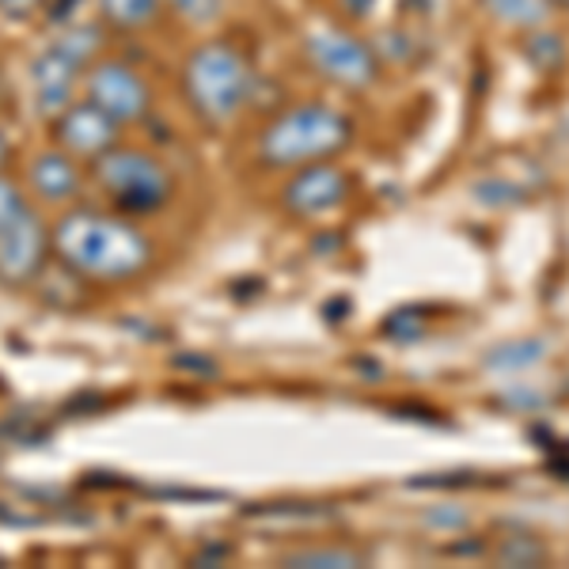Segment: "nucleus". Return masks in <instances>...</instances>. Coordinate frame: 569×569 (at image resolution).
<instances>
[{"instance_id": "f3484780", "label": "nucleus", "mask_w": 569, "mask_h": 569, "mask_svg": "<svg viewBox=\"0 0 569 569\" xmlns=\"http://www.w3.org/2000/svg\"><path fill=\"white\" fill-rule=\"evenodd\" d=\"M482 8L512 27H539L547 20V0H482Z\"/></svg>"}, {"instance_id": "c85d7f7f", "label": "nucleus", "mask_w": 569, "mask_h": 569, "mask_svg": "<svg viewBox=\"0 0 569 569\" xmlns=\"http://www.w3.org/2000/svg\"><path fill=\"white\" fill-rule=\"evenodd\" d=\"M4 163H8V137L0 133V168H4Z\"/></svg>"}, {"instance_id": "393cba45", "label": "nucleus", "mask_w": 569, "mask_h": 569, "mask_svg": "<svg viewBox=\"0 0 569 569\" xmlns=\"http://www.w3.org/2000/svg\"><path fill=\"white\" fill-rule=\"evenodd\" d=\"M426 525H437V528H463L467 525V512L463 509H433L426 512Z\"/></svg>"}, {"instance_id": "7ed1b4c3", "label": "nucleus", "mask_w": 569, "mask_h": 569, "mask_svg": "<svg viewBox=\"0 0 569 569\" xmlns=\"http://www.w3.org/2000/svg\"><path fill=\"white\" fill-rule=\"evenodd\" d=\"M353 126L346 114L319 103L292 107L278 122H270L259 137V156L270 168H305L323 156H335L350 144Z\"/></svg>"}, {"instance_id": "2eb2a0df", "label": "nucleus", "mask_w": 569, "mask_h": 569, "mask_svg": "<svg viewBox=\"0 0 569 569\" xmlns=\"http://www.w3.org/2000/svg\"><path fill=\"white\" fill-rule=\"evenodd\" d=\"M281 566H289V569H353V566H365V555L346 550V547L292 550V555L281 558Z\"/></svg>"}, {"instance_id": "39448f33", "label": "nucleus", "mask_w": 569, "mask_h": 569, "mask_svg": "<svg viewBox=\"0 0 569 569\" xmlns=\"http://www.w3.org/2000/svg\"><path fill=\"white\" fill-rule=\"evenodd\" d=\"M84 88L91 103L114 118L118 126L141 122L152 107V91L144 84V77L126 61H96L84 77Z\"/></svg>"}, {"instance_id": "0eeeda50", "label": "nucleus", "mask_w": 569, "mask_h": 569, "mask_svg": "<svg viewBox=\"0 0 569 569\" xmlns=\"http://www.w3.org/2000/svg\"><path fill=\"white\" fill-rule=\"evenodd\" d=\"M46 251H50V232H46L42 217L27 206L23 213L0 224V281L31 284L42 273Z\"/></svg>"}, {"instance_id": "4468645a", "label": "nucleus", "mask_w": 569, "mask_h": 569, "mask_svg": "<svg viewBox=\"0 0 569 569\" xmlns=\"http://www.w3.org/2000/svg\"><path fill=\"white\" fill-rule=\"evenodd\" d=\"M99 12L118 31H141L156 20L160 0H99Z\"/></svg>"}, {"instance_id": "2f4dec72", "label": "nucleus", "mask_w": 569, "mask_h": 569, "mask_svg": "<svg viewBox=\"0 0 569 569\" xmlns=\"http://www.w3.org/2000/svg\"><path fill=\"white\" fill-rule=\"evenodd\" d=\"M566 388H569V383H566Z\"/></svg>"}, {"instance_id": "aec40b11", "label": "nucleus", "mask_w": 569, "mask_h": 569, "mask_svg": "<svg viewBox=\"0 0 569 569\" xmlns=\"http://www.w3.org/2000/svg\"><path fill=\"white\" fill-rule=\"evenodd\" d=\"M383 335L395 338V342H418V338L426 335V311H421V308H399L395 316H388Z\"/></svg>"}, {"instance_id": "6e6552de", "label": "nucleus", "mask_w": 569, "mask_h": 569, "mask_svg": "<svg viewBox=\"0 0 569 569\" xmlns=\"http://www.w3.org/2000/svg\"><path fill=\"white\" fill-rule=\"evenodd\" d=\"M58 141L69 156L80 160H99L110 149H118V122L103 114L91 99L84 103H69L58 114Z\"/></svg>"}, {"instance_id": "f03ea898", "label": "nucleus", "mask_w": 569, "mask_h": 569, "mask_svg": "<svg viewBox=\"0 0 569 569\" xmlns=\"http://www.w3.org/2000/svg\"><path fill=\"white\" fill-rule=\"evenodd\" d=\"M182 88H187L190 107L198 110L206 122L224 126L232 122L251 99L254 77L251 66L243 61L240 50L228 42H206L182 66Z\"/></svg>"}, {"instance_id": "cd10ccee", "label": "nucleus", "mask_w": 569, "mask_h": 569, "mask_svg": "<svg viewBox=\"0 0 569 569\" xmlns=\"http://www.w3.org/2000/svg\"><path fill=\"white\" fill-rule=\"evenodd\" d=\"M342 4H346V8H350V12H353V16H369V12H372V4H376V0H342Z\"/></svg>"}, {"instance_id": "f8f14e48", "label": "nucleus", "mask_w": 569, "mask_h": 569, "mask_svg": "<svg viewBox=\"0 0 569 569\" xmlns=\"http://www.w3.org/2000/svg\"><path fill=\"white\" fill-rule=\"evenodd\" d=\"M99 46H103V34H99V27H88V23H61V34L53 39V50L61 53V58H69L77 69L91 66V58L99 53Z\"/></svg>"}, {"instance_id": "a878e982", "label": "nucleus", "mask_w": 569, "mask_h": 569, "mask_svg": "<svg viewBox=\"0 0 569 569\" xmlns=\"http://www.w3.org/2000/svg\"><path fill=\"white\" fill-rule=\"evenodd\" d=\"M39 4L42 0H0V12L12 16V20H20V16H31Z\"/></svg>"}, {"instance_id": "4be33fe9", "label": "nucleus", "mask_w": 569, "mask_h": 569, "mask_svg": "<svg viewBox=\"0 0 569 569\" xmlns=\"http://www.w3.org/2000/svg\"><path fill=\"white\" fill-rule=\"evenodd\" d=\"M23 209H27V198H23L20 182L0 176V224H4V220H12L16 213H23Z\"/></svg>"}, {"instance_id": "bb28decb", "label": "nucleus", "mask_w": 569, "mask_h": 569, "mask_svg": "<svg viewBox=\"0 0 569 569\" xmlns=\"http://www.w3.org/2000/svg\"><path fill=\"white\" fill-rule=\"evenodd\" d=\"M547 467H550V475H558V479L569 482V456H555V460H550Z\"/></svg>"}, {"instance_id": "423d86ee", "label": "nucleus", "mask_w": 569, "mask_h": 569, "mask_svg": "<svg viewBox=\"0 0 569 569\" xmlns=\"http://www.w3.org/2000/svg\"><path fill=\"white\" fill-rule=\"evenodd\" d=\"M308 53L319 66V72H327L330 80L346 88H369L380 72L372 46L353 39L350 31H338V27H319L308 34Z\"/></svg>"}, {"instance_id": "c756f323", "label": "nucleus", "mask_w": 569, "mask_h": 569, "mask_svg": "<svg viewBox=\"0 0 569 569\" xmlns=\"http://www.w3.org/2000/svg\"><path fill=\"white\" fill-rule=\"evenodd\" d=\"M562 130H566V137H569V110H566V118H562Z\"/></svg>"}, {"instance_id": "ddd939ff", "label": "nucleus", "mask_w": 569, "mask_h": 569, "mask_svg": "<svg viewBox=\"0 0 569 569\" xmlns=\"http://www.w3.org/2000/svg\"><path fill=\"white\" fill-rule=\"evenodd\" d=\"M547 357L543 338H517V342H501L498 350L486 357L490 372H525L531 365H539Z\"/></svg>"}, {"instance_id": "9d476101", "label": "nucleus", "mask_w": 569, "mask_h": 569, "mask_svg": "<svg viewBox=\"0 0 569 569\" xmlns=\"http://www.w3.org/2000/svg\"><path fill=\"white\" fill-rule=\"evenodd\" d=\"M77 77H80V69L72 66L69 58H61L53 46L31 61V96L46 118H58L61 110L72 103V96H77Z\"/></svg>"}, {"instance_id": "9b49d317", "label": "nucleus", "mask_w": 569, "mask_h": 569, "mask_svg": "<svg viewBox=\"0 0 569 569\" xmlns=\"http://www.w3.org/2000/svg\"><path fill=\"white\" fill-rule=\"evenodd\" d=\"M31 187H34V194L46 201H72L80 190L77 156H69L66 149L39 152L31 160Z\"/></svg>"}, {"instance_id": "a211bd4d", "label": "nucleus", "mask_w": 569, "mask_h": 569, "mask_svg": "<svg viewBox=\"0 0 569 569\" xmlns=\"http://www.w3.org/2000/svg\"><path fill=\"white\" fill-rule=\"evenodd\" d=\"M525 58L536 66L539 72H558L566 66V42L558 39L555 31H536L525 42Z\"/></svg>"}, {"instance_id": "412c9836", "label": "nucleus", "mask_w": 569, "mask_h": 569, "mask_svg": "<svg viewBox=\"0 0 569 569\" xmlns=\"http://www.w3.org/2000/svg\"><path fill=\"white\" fill-rule=\"evenodd\" d=\"M171 8L182 16V20L190 23H209L220 16V8H224V0H168Z\"/></svg>"}, {"instance_id": "dca6fc26", "label": "nucleus", "mask_w": 569, "mask_h": 569, "mask_svg": "<svg viewBox=\"0 0 569 569\" xmlns=\"http://www.w3.org/2000/svg\"><path fill=\"white\" fill-rule=\"evenodd\" d=\"M493 558H498V566H509V569H536L547 562V547L539 543L536 536L520 531V536H505Z\"/></svg>"}, {"instance_id": "6ab92c4d", "label": "nucleus", "mask_w": 569, "mask_h": 569, "mask_svg": "<svg viewBox=\"0 0 569 569\" xmlns=\"http://www.w3.org/2000/svg\"><path fill=\"white\" fill-rule=\"evenodd\" d=\"M475 201H482V206H517V201H525V190L517 187V182H509V179H482V182H475Z\"/></svg>"}, {"instance_id": "b1692460", "label": "nucleus", "mask_w": 569, "mask_h": 569, "mask_svg": "<svg viewBox=\"0 0 569 569\" xmlns=\"http://www.w3.org/2000/svg\"><path fill=\"white\" fill-rule=\"evenodd\" d=\"M471 471H445V475H426V479H410V486H429V490H452V486H471Z\"/></svg>"}, {"instance_id": "5701e85b", "label": "nucleus", "mask_w": 569, "mask_h": 569, "mask_svg": "<svg viewBox=\"0 0 569 569\" xmlns=\"http://www.w3.org/2000/svg\"><path fill=\"white\" fill-rule=\"evenodd\" d=\"M501 402H505V407H512V410H539V407H547V395L531 391V388H525V383H517V388H509L501 395Z\"/></svg>"}, {"instance_id": "f257e3e1", "label": "nucleus", "mask_w": 569, "mask_h": 569, "mask_svg": "<svg viewBox=\"0 0 569 569\" xmlns=\"http://www.w3.org/2000/svg\"><path fill=\"white\" fill-rule=\"evenodd\" d=\"M50 247L66 270L84 281L122 284L141 278L152 266V243L133 220L99 213V209H72L50 228Z\"/></svg>"}, {"instance_id": "20e7f679", "label": "nucleus", "mask_w": 569, "mask_h": 569, "mask_svg": "<svg viewBox=\"0 0 569 569\" xmlns=\"http://www.w3.org/2000/svg\"><path fill=\"white\" fill-rule=\"evenodd\" d=\"M96 182L126 213H152V209L168 206L171 190H176L171 171L156 156L137 149H110L107 156H99Z\"/></svg>"}, {"instance_id": "7c9ffc66", "label": "nucleus", "mask_w": 569, "mask_h": 569, "mask_svg": "<svg viewBox=\"0 0 569 569\" xmlns=\"http://www.w3.org/2000/svg\"><path fill=\"white\" fill-rule=\"evenodd\" d=\"M555 4H562V8H566V12H569V0H555Z\"/></svg>"}, {"instance_id": "1a4fd4ad", "label": "nucleus", "mask_w": 569, "mask_h": 569, "mask_svg": "<svg viewBox=\"0 0 569 569\" xmlns=\"http://www.w3.org/2000/svg\"><path fill=\"white\" fill-rule=\"evenodd\" d=\"M346 194H350V176L342 168H330V163H311V168L300 171L297 179L284 187V209L297 217H319L327 209L342 206Z\"/></svg>"}]
</instances>
